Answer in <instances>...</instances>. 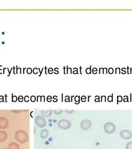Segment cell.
Here are the masks:
<instances>
[{"mask_svg": "<svg viewBox=\"0 0 132 149\" xmlns=\"http://www.w3.org/2000/svg\"><path fill=\"white\" fill-rule=\"evenodd\" d=\"M15 139L20 144H24L27 142L29 139L28 135L23 130H17L15 134Z\"/></svg>", "mask_w": 132, "mask_h": 149, "instance_id": "cell-1", "label": "cell"}, {"mask_svg": "<svg viewBox=\"0 0 132 149\" xmlns=\"http://www.w3.org/2000/svg\"><path fill=\"white\" fill-rule=\"evenodd\" d=\"M103 128H104V130L106 133L111 134L115 131L116 126L113 123L111 122H108L105 124Z\"/></svg>", "mask_w": 132, "mask_h": 149, "instance_id": "cell-2", "label": "cell"}, {"mask_svg": "<svg viewBox=\"0 0 132 149\" xmlns=\"http://www.w3.org/2000/svg\"><path fill=\"white\" fill-rule=\"evenodd\" d=\"M71 126V123L66 119H61L58 122V127L64 130L69 129Z\"/></svg>", "mask_w": 132, "mask_h": 149, "instance_id": "cell-3", "label": "cell"}, {"mask_svg": "<svg viewBox=\"0 0 132 149\" xmlns=\"http://www.w3.org/2000/svg\"><path fill=\"white\" fill-rule=\"evenodd\" d=\"M34 122H35V124H36L39 127H41V128L45 127L46 125V119L41 116H37L36 118H35Z\"/></svg>", "mask_w": 132, "mask_h": 149, "instance_id": "cell-4", "label": "cell"}, {"mask_svg": "<svg viewBox=\"0 0 132 149\" xmlns=\"http://www.w3.org/2000/svg\"><path fill=\"white\" fill-rule=\"evenodd\" d=\"M120 135L121 137H122L123 139L125 140H128L131 139V137H132V134L130 132L129 130H127V129H124L121 131Z\"/></svg>", "mask_w": 132, "mask_h": 149, "instance_id": "cell-5", "label": "cell"}, {"mask_svg": "<svg viewBox=\"0 0 132 149\" xmlns=\"http://www.w3.org/2000/svg\"><path fill=\"white\" fill-rule=\"evenodd\" d=\"M92 126V123L90 120L88 119H84L82 120L80 122V127L83 130H87L90 129Z\"/></svg>", "mask_w": 132, "mask_h": 149, "instance_id": "cell-6", "label": "cell"}, {"mask_svg": "<svg viewBox=\"0 0 132 149\" xmlns=\"http://www.w3.org/2000/svg\"><path fill=\"white\" fill-rule=\"evenodd\" d=\"M9 126L8 120L5 117L0 118V129H6Z\"/></svg>", "mask_w": 132, "mask_h": 149, "instance_id": "cell-7", "label": "cell"}, {"mask_svg": "<svg viewBox=\"0 0 132 149\" xmlns=\"http://www.w3.org/2000/svg\"><path fill=\"white\" fill-rule=\"evenodd\" d=\"M8 138V134L5 130H0V142L5 141Z\"/></svg>", "mask_w": 132, "mask_h": 149, "instance_id": "cell-8", "label": "cell"}, {"mask_svg": "<svg viewBox=\"0 0 132 149\" xmlns=\"http://www.w3.org/2000/svg\"><path fill=\"white\" fill-rule=\"evenodd\" d=\"M8 149H20V147L19 144L16 142H11L8 145V147L7 148Z\"/></svg>", "mask_w": 132, "mask_h": 149, "instance_id": "cell-9", "label": "cell"}, {"mask_svg": "<svg viewBox=\"0 0 132 149\" xmlns=\"http://www.w3.org/2000/svg\"><path fill=\"white\" fill-rule=\"evenodd\" d=\"M49 136V131L47 129H43L41 132V137L42 139H46Z\"/></svg>", "mask_w": 132, "mask_h": 149, "instance_id": "cell-10", "label": "cell"}, {"mask_svg": "<svg viewBox=\"0 0 132 149\" xmlns=\"http://www.w3.org/2000/svg\"><path fill=\"white\" fill-rule=\"evenodd\" d=\"M52 111L51 110H47V111H42L41 113L45 117H49L52 114Z\"/></svg>", "mask_w": 132, "mask_h": 149, "instance_id": "cell-11", "label": "cell"}, {"mask_svg": "<svg viewBox=\"0 0 132 149\" xmlns=\"http://www.w3.org/2000/svg\"><path fill=\"white\" fill-rule=\"evenodd\" d=\"M126 149H132V142H129L126 145Z\"/></svg>", "mask_w": 132, "mask_h": 149, "instance_id": "cell-12", "label": "cell"}, {"mask_svg": "<svg viewBox=\"0 0 132 149\" xmlns=\"http://www.w3.org/2000/svg\"><path fill=\"white\" fill-rule=\"evenodd\" d=\"M54 112L56 113V114H59L61 112H62V111H61V110H58V111H57V110H56V111H54Z\"/></svg>", "mask_w": 132, "mask_h": 149, "instance_id": "cell-13", "label": "cell"}, {"mask_svg": "<svg viewBox=\"0 0 132 149\" xmlns=\"http://www.w3.org/2000/svg\"><path fill=\"white\" fill-rule=\"evenodd\" d=\"M113 69H112V68H110V69H109V72L110 73H113Z\"/></svg>", "mask_w": 132, "mask_h": 149, "instance_id": "cell-14", "label": "cell"}, {"mask_svg": "<svg viewBox=\"0 0 132 149\" xmlns=\"http://www.w3.org/2000/svg\"><path fill=\"white\" fill-rule=\"evenodd\" d=\"M67 112H74V111H67V110H66V111Z\"/></svg>", "mask_w": 132, "mask_h": 149, "instance_id": "cell-15", "label": "cell"}, {"mask_svg": "<svg viewBox=\"0 0 132 149\" xmlns=\"http://www.w3.org/2000/svg\"><path fill=\"white\" fill-rule=\"evenodd\" d=\"M3 149H8V148H3Z\"/></svg>", "mask_w": 132, "mask_h": 149, "instance_id": "cell-16", "label": "cell"}]
</instances>
